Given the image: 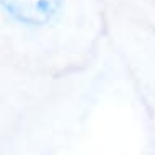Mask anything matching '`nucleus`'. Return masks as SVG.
<instances>
[{
	"instance_id": "2",
	"label": "nucleus",
	"mask_w": 155,
	"mask_h": 155,
	"mask_svg": "<svg viewBox=\"0 0 155 155\" xmlns=\"http://www.w3.org/2000/svg\"><path fill=\"white\" fill-rule=\"evenodd\" d=\"M67 15V0H0V18L7 28L16 30L20 35H28L35 46V64L38 61L36 72L54 74L57 72L52 52L57 65L62 70L61 59L49 38L54 31L64 26Z\"/></svg>"
},
{
	"instance_id": "1",
	"label": "nucleus",
	"mask_w": 155,
	"mask_h": 155,
	"mask_svg": "<svg viewBox=\"0 0 155 155\" xmlns=\"http://www.w3.org/2000/svg\"><path fill=\"white\" fill-rule=\"evenodd\" d=\"M142 103L114 62L41 74L0 59V155H144Z\"/></svg>"
}]
</instances>
